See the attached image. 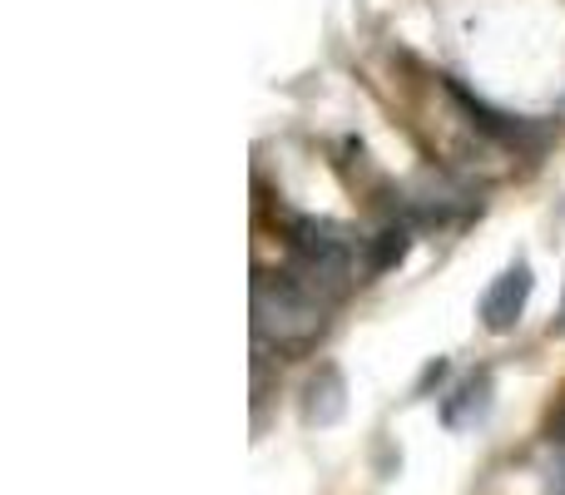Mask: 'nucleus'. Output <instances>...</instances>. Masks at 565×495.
Returning a JSON list of instances; mask_svg holds the SVG:
<instances>
[{
  "instance_id": "f257e3e1",
  "label": "nucleus",
  "mask_w": 565,
  "mask_h": 495,
  "mask_svg": "<svg viewBox=\"0 0 565 495\" xmlns=\"http://www.w3.org/2000/svg\"><path fill=\"white\" fill-rule=\"evenodd\" d=\"M531 288H536V278H531V262L516 258L497 282H491L487 292H481V322H487L491 332H511L521 322V312H526Z\"/></svg>"
},
{
  "instance_id": "f03ea898",
  "label": "nucleus",
  "mask_w": 565,
  "mask_h": 495,
  "mask_svg": "<svg viewBox=\"0 0 565 495\" xmlns=\"http://www.w3.org/2000/svg\"><path fill=\"white\" fill-rule=\"evenodd\" d=\"M407 248H412V228L407 224H392V228H382L377 238L367 244V272H387V268H397L402 258H407Z\"/></svg>"
}]
</instances>
